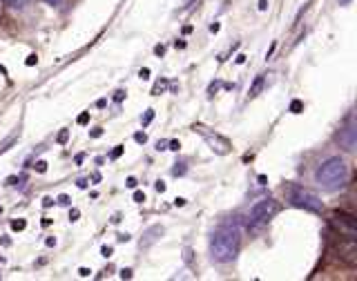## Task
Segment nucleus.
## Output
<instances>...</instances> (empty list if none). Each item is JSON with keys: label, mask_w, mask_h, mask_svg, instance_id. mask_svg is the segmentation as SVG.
Returning a JSON list of instances; mask_svg holds the SVG:
<instances>
[{"label": "nucleus", "mask_w": 357, "mask_h": 281, "mask_svg": "<svg viewBox=\"0 0 357 281\" xmlns=\"http://www.w3.org/2000/svg\"><path fill=\"white\" fill-rule=\"evenodd\" d=\"M241 246V228L237 221L222 223L210 236V257L217 264H230L235 262Z\"/></svg>", "instance_id": "obj_1"}, {"label": "nucleus", "mask_w": 357, "mask_h": 281, "mask_svg": "<svg viewBox=\"0 0 357 281\" xmlns=\"http://www.w3.org/2000/svg\"><path fill=\"white\" fill-rule=\"evenodd\" d=\"M315 181H317V186L322 190L329 192L342 190L349 183V166H346V161L342 156H331L315 172Z\"/></svg>", "instance_id": "obj_2"}, {"label": "nucleus", "mask_w": 357, "mask_h": 281, "mask_svg": "<svg viewBox=\"0 0 357 281\" xmlns=\"http://www.w3.org/2000/svg\"><path fill=\"white\" fill-rule=\"evenodd\" d=\"M283 192H286V201L292 205V208L306 210V212H313V214H322L324 212V203H322V199L317 197V194L297 186V183H288V186L283 188Z\"/></svg>", "instance_id": "obj_3"}, {"label": "nucleus", "mask_w": 357, "mask_h": 281, "mask_svg": "<svg viewBox=\"0 0 357 281\" xmlns=\"http://www.w3.org/2000/svg\"><path fill=\"white\" fill-rule=\"evenodd\" d=\"M279 212V203L275 199H261L248 212V228H259L266 225Z\"/></svg>", "instance_id": "obj_4"}, {"label": "nucleus", "mask_w": 357, "mask_h": 281, "mask_svg": "<svg viewBox=\"0 0 357 281\" xmlns=\"http://www.w3.org/2000/svg\"><path fill=\"white\" fill-rule=\"evenodd\" d=\"M331 225L335 228L340 236H344L346 241H355L357 239V221L353 214L346 212H333L331 214Z\"/></svg>", "instance_id": "obj_5"}, {"label": "nucleus", "mask_w": 357, "mask_h": 281, "mask_svg": "<svg viewBox=\"0 0 357 281\" xmlns=\"http://www.w3.org/2000/svg\"><path fill=\"white\" fill-rule=\"evenodd\" d=\"M197 132H201V136L206 138V143L210 145V150H213L215 154H228L230 150H233V145H230V140L228 138H224L222 134H213V132H206L204 127H199Z\"/></svg>", "instance_id": "obj_6"}, {"label": "nucleus", "mask_w": 357, "mask_h": 281, "mask_svg": "<svg viewBox=\"0 0 357 281\" xmlns=\"http://www.w3.org/2000/svg\"><path fill=\"white\" fill-rule=\"evenodd\" d=\"M335 140L340 143V147H344L346 152H355L357 147V129H355V123H349L340 127V132L335 134Z\"/></svg>", "instance_id": "obj_7"}, {"label": "nucleus", "mask_w": 357, "mask_h": 281, "mask_svg": "<svg viewBox=\"0 0 357 281\" xmlns=\"http://www.w3.org/2000/svg\"><path fill=\"white\" fill-rule=\"evenodd\" d=\"M163 225H152L143 232V239H141V248H150L154 241H159V236H163Z\"/></svg>", "instance_id": "obj_8"}, {"label": "nucleus", "mask_w": 357, "mask_h": 281, "mask_svg": "<svg viewBox=\"0 0 357 281\" xmlns=\"http://www.w3.org/2000/svg\"><path fill=\"white\" fill-rule=\"evenodd\" d=\"M264 85H266L264 74H259V77H255L253 85H250V90H248V99H257V96L261 94V90H264Z\"/></svg>", "instance_id": "obj_9"}, {"label": "nucleus", "mask_w": 357, "mask_h": 281, "mask_svg": "<svg viewBox=\"0 0 357 281\" xmlns=\"http://www.w3.org/2000/svg\"><path fill=\"white\" fill-rule=\"evenodd\" d=\"M185 172H188L185 161H178V163H174V168H172V175H174V177H183Z\"/></svg>", "instance_id": "obj_10"}, {"label": "nucleus", "mask_w": 357, "mask_h": 281, "mask_svg": "<svg viewBox=\"0 0 357 281\" xmlns=\"http://www.w3.org/2000/svg\"><path fill=\"white\" fill-rule=\"evenodd\" d=\"M16 138H18V134L14 132L12 136H9V138L5 140V143H0V154H3V152H7V150H9V145H12V143H16Z\"/></svg>", "instance_id": "obj_11"}, {"label": "nucleus", "mask_w": 357, "mask_h": 281, "mask_svg": "<svg viewBox=\"0 0 357 281\" xmlns=\"http://www.w3.org/2000/svg\"><path fill=\"white\" fill-rule=\"evenodd\" d=\"M290 112H292V114H299V112H304V103H301L299 99H295V101L290 103Z\"/></svg>", "instance_id": "obj_12"}, {"label": "nucleus", "mask_w": 357, "mask_h": 281, "mask_svg": "<svg viewBox=\"0 0 357 281\" xmlns=\"http://www.w3.org/2000/svg\"><path fill=\"white\" fill-rule=\"evenodd\" d=\"M154 121V110H148V112H145L143 116H141V123H143V127L145 125H150Z\"/></svg>", "instance_id": "obj_13"}, {"label": "nucleus", "mask_w": 357, "mask_h": 281, "mask_svg": "<svg viewBox=\"0 0 357 281\" xmlns=\"http://www.w3.org/2000/svg\"><path fill=\"white\" fill-rule=\"evenodd\" d=\"M25 228H27V221H25V219H16V221H12V230L20 232V230H25Z\"/></svg>", "instance_id": "obj_14"}, {"label": "nucleus", "mask_w": 357, "mask_h": 281, "mask_svg": "<svg viewBox=\"0 0 357 281\" xmlns=\"http://www.w3.org/2000/svg\"><path fill=\"white\" fill-rule=\"evenodd\" d=\"M7 5H12L14 9H23V7H27V3L29 0H5Z\"/></svg>", "instance_id": "obj_15"}, {"label": "nucleus", "mask_w": 357, "mask_h": 281, "mask_svg": "<svg viewBox=\"0 0 357 281\" xmlns=\"http://www.w3.org/2000/svg\"><path fill=\"white\" fill-rule=\"evenodd\" d=\"M165 88H167V81H159V83H156V85H154V90H152V94H154V96H159V94H161V92H163Z\"/></svg>", "instance_id": "obj_16"}, {"label": "nucleus", "mask_w": 357, "mask_h": 281, "mask_svg": "<svg viewBox=\"0 0 357 281\" xmlns=\"http://www.w3.org/2000/svg\"><path fill=\"white\" fill-rule=\"evenodd\" d=\"M36 172H38V175H45V172H47V163H45V161H36Z\"/></svg>", "instance_id": "obj_17"}, {"label": "nucleus", "mask_w": 357, "mask_h": 281, "mask_svg": "<svg viewBox=\"0 0 357 281\" xmlns=\"http://www.w3.org/2000/svg\"><path fill=\"white\" fill-rule=\"evenodd\" d=\"M76 123H78V125H88V123H90V112H83V114L76 118Z\"/></svg>", "instance_id": "obj_18"}, {"label": "nucleus", "mask_w": 357, "mask_h": 281, "mask_svg": "<svg viewBox=\"0 0 357 281\" xmlns=\"http://www.w3.org/2000/svg\"><path fill=\"white\" fill-rule=\"evenodd\" d=\"M67 138H69V129H63V132L58 134V143H60V145H65V143H67Z\"/></svg>", "instance_id": "obj_19"}, {"label": "nucleus", "mask_w": 357, "mask_h": 281, "mask_svg": "<svg viewBox=\"0 0 357 281\" xmlns=\"http://www.w3.org/2000/svg\"><path fill=\"white\" fill-rule=\"evenodd\" d=\"M112 252H114V248H112V246H103V248H101V255H103L105 259H110Z\"/></svg>", "instance_id": "obj_20"}, {"label": "nucleus", "mask_w": 357, "mask_h": 281, "mask_svg": "<svg viewBox=\"0 0 357 281\" xmlns=\"http://www.w3.org/2000/svg\"><path fill=\"white\" fill-rule=\"evenodd\" d=\"M123 150H125L123 145H117V147H114V150H112V154H110V159H119V156L123 154Z\"/></svg>", "instance_id": "obj_21"}, {"label": "nucleus", "mask_w": 357, "mask_h": 281, "mask_svg": "<svg viewBox=\"0 0 357 281\" xmlns=\"http://www.w3.org/2000/svg\"><path fill=\"white\" fill-rule=\"evenodd\" d=\"M134 140H136V143H141V145H143L145 140H148V136H145V132H136V134H134Z\"/></svg>", "instance_id": "obj_22"}, {"label": "nucleus", "mask_w": 357, "mask_h": 281, "mask_svg": "<svg viewBox=\"0 0 357 281\" xmlns=\"http://www.w3.org/2000/svg\"><path fill=\"white\" fill-rule=\"evenodd\" d=\"M78 217H81V210L78 208H72L69 210V221H78Z\"/></svg>", "instance_id": "obj_23"}, {"label": "nucleus", "mask_w": 357, "mask_h": 281, "mask_svg": "<svg viewBox=\"0 0 357 281\" xmlns=\"http://www.w3.org/2000/svg\"><path fill=\"white\" fill-rule=\"evenodd\" d=\"M183 259H185V264H192V248H185V250H183Z\"/></svg>", "instance_id": "obj_24"}, {"label": "nucleus", "mask_w": 357, "mask_h": 281, "mask_svg": "<svg viewBox=\"0 0 357 281\" xmlns=\"http://www.w3.org/2000/svg\"><path fill=\"white\" fill-rule=\"evenodd\" d=\"M38 63V56H36V54H29V56H27V61H25V65H27V67H31V65H36Z\"/></svg>", "instance_id": "obj_25"}, {"label": "nucleus", "mask_w": 357, "mask_h": 281, "mask_svg": "<svg viewBox=\"0 0 357 281\" xmlns=\"http://www.w3.org/2000/svg\"><path fill=\"white\" fill-rule=\"evenodd\" d=\"M56 201H58V205H69V203H72V199L67 197V194H60V197H58Z\"/></svg>", "instance_id": "obj_26"}, {"label": "nucleus", "mask_w": 357, "mask_h": 281, "mask_svg": "<svg viewBox=\"0 0 357 281\" xmlns=\"http://www.w3.org/2000/svg\"><path fill=\"white\" fill-rule=\"evenodd\" d=\"M90 136H92V138H101V136H103V127H94L92 132H90Z\"/></svg>", "instance_id": "obj_27"}, {"label": "nucleus", "mask_w": 357, "mask_h": 281, "mask_svg": "<svg viewBox=\"0 0 357 281\" xmlns=\"http://www.w3.org/2000/svg\"><path fill=\"white\" fill-rule=\"evenodd\" d=\"M134 201H136V203H143V201H145V194H143L141 190H136V192H134Z\"/></svg>", "instance_id": "obj_28"}, {"label": "nucleus", "mask_w": 357, "mask_h": 281, "mask_svg": "<svg viewBox=\"0 0 357 281\" xmlns=\"http://www.w3.org/2000/svg\"><path fill=\"white\" fill-rule=\"evenodd\" d=\"M125 186H128V188H132V190H134L136 186H139V181H136L134 177H130L128 181H125Z\"/></svg>", "instance_id": "obj_29"}, {"label": "nucleus", "mask_w": 357, "mask_h": 281, "mask_svg": "<svg viewBox=\"0 0 357 281\" xmlns=\"http://www.w3.org/2000/svg\"><path fill=\"white\" fill-rule=\"evenodd\" d=\"M154 188H156V192H165L167 186H165V181H156V183H154Z\"/></svg>", "instance_id": "obj_30"}, {"label": "nucleus", "mask_w": 357, "mask_h": 281, "mask_svg": "<svg viewBox=\"0 0 357 281\" xmlns=\"http://www.w3.org/2000/svg\"><path fill=\"white\" fill-rule=\"evenodd\" d=\"M121 279H132V270L130 268H123L121 270Z\"/></svg>", "instance_id": "obj_31"}, {"label": "nucleus", "mask_w": 357, "mask_h": 281, "mask_svg": "<svg viewBox=\"0 0 357 281\" xmlns=\"http://www.w3.org/2000/svg\"><path fill=\"white\" fill-rule=\"evenodd\" d=\"M219 88H222V83H213V85H210V88H208V94L213 96V94H215V92H217Z\"/></svg>", "instance_id": "obj_32"}, {"label": "nucleus", "mask_w": 357, "mask_h": 281, "mask_svg": "<svg viewBox=\"0 0 357 281\" xmlns=\"http://www.w3.org/2000/svg\"><path fill=\"white\" fill-rule=\"evenodd\" d=\"M125 99V92L123 90H119V92H114V101H117V103H121Z\"/></svg>", "instance_id": "obj_33"}, {"label": "nucleus", "mask_w": 357, "mask_h": 281, "mask_svg": "<svg viewBox=\"0 0 357 281\" xmlns=\"http://www.w3.org/2000/svg\"><path fill=\"white\" fill-rule=\"evenodd\" d=\"M178 147H181V143H178V140H170V147H167V150H172V152H178Z\"/></svg>", "instance_id": "obj_34"}, {"label": "nucleus", "mask_w": 357, "mask_h": 281, "mask_svg": "<svg viewBox=\"0 0 357 281\" xmlns=\"http://www.w3.org/2000/svg\"><path fill=\"white\" fill-rule=\"evenodd\" d=\"M154 54H156V56H163V54H165V45H156L154 47Z\"/></svg>", "instance_id": "obj_35"}, {"label": "nucleus", "mask_w": 357, "mask_h": 281, "mask_svg": "<svg viewBox=\"0 0 357 281\" xmlns=\"http://www.w3.org/2000/svg\"><path fill=\"white\" fill-rule=\"evenodd\" d=\"M185 203H188V201H185L183 197H176V199H174V205H176V208H183Z\"/></svg>", "instance_id": "obj_36"}, {"label": "nucleus", "mask_w": 357, "mask_h": 281, "mask_svg": "<svg viewBox=\"0 0 357 281\" xmlns=\"http://www.w3.org/2000/svg\"><path fill=\"white\" fill-rule=\"evenodd\" d=\"M139 77H141L143 81H145V79H150V70H148V67H143V70L139 72Z\"/></svg>", "instance_id": "obj_37"}, {"label": "nucleus", "mask_w": 357, "mask_h": 281, "mask_svg": "<svg viewBox=\"0 0 357 281\" xmlns=\"http://www.w3.org/2000/svg\"><path fill=\"white\" fill-rule=\"evenodd\" d=\"M43 3L49 5V7H58V5L63 3V0H43Z\"/></svg>", "instance_id": "obj_38"}, {"label": "nucleus", "mask_w": 357, "mask_h": 281, "mask_svg": "<svg viewBox=\"0 0 357 281\" xmlns=\"http://www.w3.org/2000/svg\"><path fill=\"white\" fill-rule=\"evenodd\" d=\"M117 239H119L121 243H128V241H130V234H128V232H125V234H119Z\"/></svg>", "instance_id": "obj_39"}, {"label": "nucleus", "mask_w": 357, "mask_h": 281, "mask_svg": "<svg viewBox=\"0 0 357 281\" xmlns=\"http://www.w3.org/2000/svg\"><path fill=\"white\" fill-rule=\"evenodd\" d=\"M78 275H81V277H90V275H92V270H90V268H81V270H78Z\"/></svg>", "instance_id": "obj_40"}, {"label": "nucleus", "mask_w": 357, "mask_h": 281, "mask_svg": "<svg viewBox=\"0 0 357 281\" xmlns=\"http://www.w3.org/2000/svg\"><path fill=\"white\" fill-rule=\"evenodd\" d=\"M268 9V0H259V12H266Z\"/></svg>", "instance_id": "obj_41"}, {"label": "nucleus", "mask_w": 357, "mask_h": 281, "mask_svg": "<svg viewBox=\"0 0 357 281\" xmlns=\"http://www.w3.org/2000/svg\"><path fill=\"white\" fill-rule=\"evenodd\" d=\"M257 181H259V186H266V183H268V177H266V175H259Z\"/></svg>", "instance_id": "obj_42"}, {"label": "nucleus", "mask_w": 357, "mask_h": 281, "mask_svg": "<svg viewBox=\"0 0 357 281\" xmlns=\"http://www.w3.org/2000/svg\"><path fill=\"white\" fill-rule=\"evenodd\" d=\"M165 145H167L165 140H159V143H156V150H159V152H163V150H167Z\"/></svg>", "instance_id": "obj_43"}, {"label": "nucleus", "mask_w": 357, "mask_h": 281, "mask_svg": "<svg viewBox=\"0 0 357 281\" xmlns=\"http://www.w3.org/2000/svg\"><path fill=\"white\" fill-rule=\"evenodd\" d=\"M51 203H54V199H51V197H45V199H43V208H49Z\"/></svg>", "instance_id": "obj_44"}, {"label": "nucleus", "mask_w": 357, "mask_h": 281, "mask_svg": "<svg viewBox=\"0 0 357 281\" xmlns=\"http://www.w3.org/2000/svg\"><path fill=\"white\" fill-rule=\"evenodd\" d=\"M219 29H222V25H219V23H213V25H210V31H213V34H217Z\"/></svg>", "instance_id": "obj_45"}, {"label": "nucleus", "mask_w": 357, "mask_h": 281, "mask_svg": "<svg viewBox=\"0 0 357 281\" xmlns=\"http://www.w3.org/2000/svg\"><path fill=\"white\" fill-rule=\"evenodd\" d=\"M174 47H176V49H183V47H185V40H176V42H174Z\"/></svg>", "instance_id": "obj_46"}, {"label": "nucleus", "mask_w": 357, "mask_h": 281, "mask_svg": "<svg viewBox=\"0 0 357 281\" xmlns=\"http://www.w3.org/2000/svg\"><path fill=\"white\" fill-rule=\"evenodd\" d=\"M45 243H47V246L51 248V246H56V239H54V236H49V239H47Z\"/></svg>", "instance_id": "obj_47"}, {"label": "nucleus", "mask_w": 357, "mask_h": 281, "mask_svg": "<svg viewBox=\"0 0 357 281\" xmlns=\"http://www.w3.org/2000/svg\"><path fill=\"white\" fill-rule=\"evenodd\" d=\"M105 105H108V101H105V99L97 101V107H101V110H103V107H105Z\"/></svg>", "instance_id": "obj_48"}, {"label": "nucleus", "mask_w": 357, "mask_h": 281, "mask_svg": "<svg viewBox=\"0 0 357 281\" xmlns=\"http://www.w3.org/2000/svg\"><path fill=\"white\" fill-rule=\"evenodd\" d=\"M78 188H88V179H81L78 181Z\"/></svg>", "instance_id": "obj_49"}, {"label": "nucleus", "mask_w": 357, "mask_h": 281, "mask_svg": "<svg viewBox=\"0 0 357 281\" xmlns=\"http://www.w3.org/2000/svg\"><path fill=\"white\" fill-rule=\"evenodd\" d=\"M237 63L241 65V63H246V56H244V54H239V56H237Z\"/></svg>", "instance_id": "obj_50"}, {"label": "nucleus", "mask_w": 357, "mask_h": 281, "mask_svg": "<svg viewBox=\"0 0 357 281\" xmlns=\"http://www.w3.org/2000/svg\"><path fill=\"white\" fill-rule=\"evenodd\" d=\"M92 181H94V183H99V181H101V175H99V172H97V175H92Z\"/></svg>", "instance_id": "obj_51"}, {"label": "nucleus", "mask_w": 357, "mask_h": 281, "mask_svg": "<svg viewBox=\"0 0 357 281\" xmlns=\"http://www.w3.org/2000/svg\"><path fill=\"white\" fill-rule=\"evenodd\" d=\"M340 5H342V7H346V5H351V0H340Z\"/></svg>", "instance_id": "obj_52"}, {"label": "nucleus", "mask_w": 357, "mask_h": 281, "mask_svg": "<svg viewBox=\"0 0 357 281\" xmlns=\"http://www.w3.org/2000/svg\"><path fill=\"white\" fill-rule=\"evenodd\" d=\"M3 7H5V0H0V16H3Z\"/></svg>", "instance_id": "obj_53"}, {"label": "nucleus", "mask_w": 357, "mask_h": 281, "mask_svg": "<svg viewBox=\"0 0 357 281\" xmlns=\"http://www.w3.org/2000/svg\"><path fill=\"white\" fill-rule=\"evenodd\" d=\"M0 74H7V70L3 67V65H0Z\"/></svg>", "instance_id": "obj_54"}, {"label": "nucleus", "mask_w": 357, "mask_h": 281, "mask_svg": "<svg viewBox=\"0 0 357 281\" xmlns=\"http://www.w3.org/2000/svg\"><path fill=\"white\" fill-rule=\"evenodd\" d=\"M0 214H3V208H0Z\"/></svg>", "instance_id": "obj_55"}]
</instances>
